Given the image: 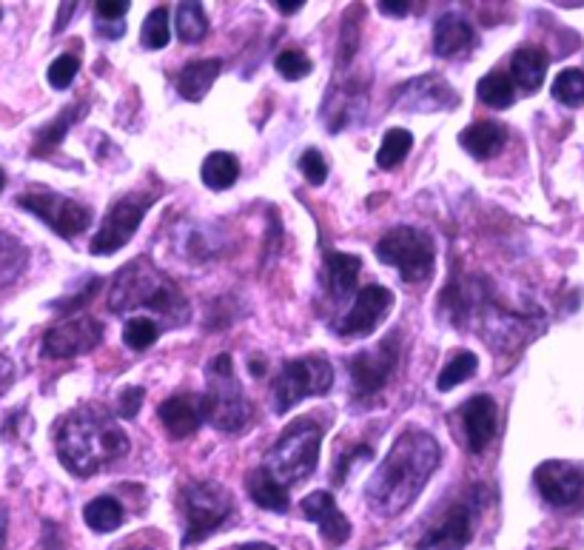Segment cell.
<instances>
[{
	"instance_id": "cell-1",
	"label": "cell",
	"mask_w": 584,
	"mask_h": 550,
	"mask_svg": "<svg viewBox=\"0 0 584 550\" xmlns=\"http://www.w3.org/2000/svg\"><path fill=\"white\" fill-rule=\"evenodd\" d=\"M439 445L431 434L411 428L399 434L394 448L382 459L374 476L368 479L365 499L377 516H399L405 508H411L416 496L428 485L439 465Z\"/></svg>"
},
{
	"instance_id": "cell-2",
	"label": "cell",
	"mask_w": 584,
	"mask_h": 550,
	"mask_svg": "<svg viewBox=\"0 0 584 550\" xmlns=\"http://www.w3.org/2000/svg\"><path fill=\"white\" fill-rule=\"evenodd\" d=\"M126 451V431L97 405L69 414L57 428V456L69 474L95 476Z\"/></svg>"
},
{
	"instance_id": "cell-3",
	"label": "cell",
	"mask_w": 584,
	"mask_h": 550,
	"mask_svg": "<svg viewBox=\"0 0 584 550\" xmlns=\"http://www.w3.org/2000/svg\"><path fill=\"white\" fill-rule=\"evenodd\" d=\"M109 308L120 317L132 311H151L174 328L189 320V303L183 291L146 257H137L117 271L109 291Z\"/></svg>"
},
{
	"instance_id": "cell-4",
	"label": "cell",
	"mask_w": 584,
	"mask_h": 550,
	"mask_svg": "<svg viewBox=\"0 0 584 550\" xmlns=\"http://www.w3.org/2000/svg\"><path fill=\"white\" fill-rule=\"evenodd\" d=\"M200 411L203 419L226 434H240L251 422L254 408L245 399L243 385L234 374V362L228 354L214 357L208 365V388L206 397H200Z\"/></svg>"
},
{
	"instance_id": "cell-5",
	"label": "cell",
	"mask_w": 584,
	"mask_h": 550,
	"mask_svg": "<svg viewBox=\"0 0 584 550\" xmlns=\"http://www.w3.org/2000/svg\"><path fill=\"white\" fill-rule=\"evenodd\" d=\"M320 442H322V425L311 417L294 419L285 428L280 439L274 442V448L265 456L263 471L274 476L280 485H294L302 482L305 476L314 474L317 459H320Z\"/></svg>"
},
{
	"instance_id": "cell-6",
	"label": "cell",
	"mask_w": 584,
	"mask_h": 550,
	"mask_svg": "<svg viewBox=\"0 0 584 550\" xmlns=\"http://www.w3.org/2000/svg\"><path fill=\"white\" fill-rule=\"evenodd\" d=\"M379 263L396 268L405 283H425L434 274V240L411 226L391 228L377 243Z\"/></svg>"
},
{
	"instance_id": "cell-7",
	"label": "cell",
	"mask_w": 584,
	"mask_h": 550,
	"mask_svg": "<svg viewBox=\"0 0 584 550\" xmlns=\"http://www.w3.org/2000/svg\"><path fill=\"white\" fill-rule=\"evenodd\" d=\"M180 508L186 516V545L203 542L231 513V494L217 482H189L180 491Z\"/></svg>"
},
{
	"instance_id": "cell-8",
	"label": "cell",
	"mask_w": 584,
	"mask_h": 550,
	"mask_svg": "<svg viewBox=\"0 0 584 550\" xmlns=\"http://www.w3.org/2000/svg\"><path fill=\"white\" fill-rule=\"evenodd\" d=\"M334 385V368L322 357L285 362L274 380V411L288 414L305 397H320Z\"/></svg>"
},
{
	"instance_id": "cell-9",
	"label": "cell",
	"mask_w": 584,
	"mask_h": 550,
	"mask_svg": "<svg viewBox=\"0 0 584 550\" xmlns=\"http://www.w3.org/2000/svg\"><path fill=\"white\" fill-rule=\"evenodd\" d=\"M18 206L32 211L46 226L55 228L60 237H77L92 226V211L55 191H29L18 197Z\"/></svg>"
},
{
	"instance_id": "cell-10",
	"label": "cell",
	"mask_w": 584,
	"mask_h": 550,
	"mask_svg": "<svg viewBox=\"0 0 584 550\" xmlns=\"http://www.w3.org/2000/svg\"><path fill=\"white\" fill-rule=\"evenodd\" d=\"M100 342H103V325L92 320V317H77V320L57 323L55 328L46 331L43 354L52 357V360H66V357L95 351Z\"/></svg>"
},
{
	"instance_id": "cell-11",
	"label": "cell",
	"mask_w": 584,
	"mask_h": 550,
	"mask_svg": "<svg viewBox=\"0 0 584 550\" xmlns=\"http://www.w3.org/2000/svg\"><path fill=\"white\" fill-rule=\"evenodd\" d=\"M151 197L140 200V197H123L120 203H114V209L109 211L103 228L97 231V237L92 240V254H114L132 240V234L143 223V214L149 209Z\"/></svg>"
},
{
	"instance_id": "cell-12",
	"label": "cell",
	"mask_w": 584,
	"mask_h": 550,
	"mask_svg": "<svg viewBox=\"0 0 584 550\" xmlns=\"http://www.w3.org/2000/svg\"><path fill=\"white\" fill-rule=\"evenodd\" d=\"M536 488L556 508L584 505V474L567 462H542L536 468Z\"/></svg>"
},
{
	"instance_id": "cell-13",
	"label": "cell",
	"mask_w": 584,
	"mask_h": 550,
	"mask_svg": "<svg viewBox=\"0 0 584 550\" xmlns=\"http://www.w3.org/2000/svg\"><path fill=\"white\" fill-rule=\"evenodd\" d=\"M391 305H394V294L385 285L362 288L354 305H351V311L342 317L340 334L342 337H368L379 325V320L388 317Z\"/></svg>"
},
{
	"instance_id": "cell-14",
	"label": "cell",
	"mask_w": 584,
	"mask_h": 550,
	"mask_svg": "<svg viewBox=\"0 0 584 550\" xmlns=\"http://www.w3.org/2000/svg\"><path fill=\"white\" fill-rule=\"evenodd\" d=\"M399 351H396V337L379 342L377 348L362 351L351 360V382L359 394H377L379 388H385L388 377L394 374Z\"/></svg>"
},
{
	"instance_id": "cell-15",
	"label": "cell",
	"mask_w": 584,
	"mask_h": 550,
	"mask_svg": "<svg viewBox=\"0 0 584 550\" xmlns=\"http://www.w3.org/2000/svg\"><path fill=\"white\" fill-rule=\"evenodd\" d=\"M459 419H462V431H465V442L473 454H482L488 448L496 428H499V408L488 394L471 397L462 408H459Z\"/></svg>"
},
{
	"instance_id": "cell-16",
	"label": "cell",
	"mask_w": 584,
	"mask_h": 550,
	"mask_svg": "<svg viewBox=\"0 0 584 550\" xmlns=\"http://www.w3.org/2000/svg\"><path fill=\"white\" fill-rule=\"evenodd\" d=\"M473 511L468 505H453L448 513L436 522L431 531L422 536L416 550H462L471 542Z\"/></svg>"
},
{
	"instance_id": "cell-17",
	"label": "cell",
	"mask_w": 584,
	"mask_h": 550,
	"mask_svg": "<svg viewBox=\"0 0 584 550\" xmlns=\"http://www.w3.org/2000/svg\"><path fill=\"white\" fill-rule=\"evenodd\" d=\"M300 508L302 513H305V519H311V522L320 525L322 539H325L328 545L340 548V545H345V542L351 539V522L345 519V513L337 508L334 496L328 494V491H314V494H308L300 502Z\"/></svg>"
},
{
	"instance_id": "cell-18",
	"label": "cell",
	"mask_w": 584,
	"mask_h": 550,
	"mask_svg": "<svg viewBox=\"0 0 584 550\" xmlns=\"http://www.w3.org/2000/svg\"><path fill=\"white\" fill-rule=\"evenodd\" d=\"M157 417L163 422V428L169 431L174 439H186L191 437L200 422H203V411H200V397H171L160 405Z\"/></svg>"
},
{
	"instance_id": "cell-19",
	"label": "cell",
	"mask_w": 584,
	"mask_h": 550,
	"mask_svg": "<svg viewBox=\"0 0 584 550\" xmlns=\"http://www.w3.org/2000/svg\"><path fill=\"white\" fill-rule=\"evenodd\" d=\"M402 95H405V109H414V112L445 109V106H453V97H456L436 75L416 77L408 86H402Z\"/></svg>"
},
{
	"instance_id": "cell-20",
	"label": "cell",
	"mask_w": 584,
	"mask_h": 550,
	"mask_svg": "<svg viewBox=\"0 0 584 550\" xmlns=\"http://www.w3.org/2000/svg\"><path fill=\"white\" fill-rule=\"evenodd\" d=\"M476 35L471 23L459 15H442L434 26V52L439 57H459L471 52Z\"/></svg>"
},
{
	"instance_id": "cell-21",
	"label": "cell",
	"mask_w": 584,
	"mask_h": 550,
	"mask_svg": "<svg viewBox=\"0 0 584 550\" xmlns=\"http://www.w3.org/2000/svg\"><path fill=\"white\" fill-rule=\"evenodd\" d=\"M505 140H508V129L493 120H479L459 134V146L476 160H490L493 154L502 152Z\"/></svg>"
},
{
	"instance_id": "cell-22",
	"label": "cell",
	"mask_w": 584,
	"mask_h": 550,
	"mask_svg": "<svg viewBox=\"0 0 584 550\" xmlns=\"http://www.w3.org/2000/svg\"><path fill=\"white\" fill-rule=\"evenodd\" d=\"M220 72H223V60H217V57L194 60L177 75V92L186 100H191V103H200L208 95V89L214 86V80H217Z\"/></svg>"
},
{
	"instance_id": "cell-23",
	"label": "cell",
	"mask_w": 584,
	"mask_h": 550,
	"mask_svg": "<svg viewBox=\"0 0 584 550\" xmlns=\"http://www.w3.org/2000/svg\"><path fill=\"white\" fill-rule=\"evenodd\" d=\"M547 75V52L539 46H522L510 57V77L525 89L536 92Z\"/></svg>"
},
{
	"instance_id": "cell-24",
	"label": "cell",
	"mask_w": 584,
	"mask_h": 550,
	"mask_svg": "<svg viewBox=\"0 0 584 550\" xmlns=\"http://www.w3.org/2000/svg\"><path fill=\"white\" fill-rule=\"evenodd\" d=\"M359 271H362V260L354 254H345V251H331L325 257V274H328V291L334 300H345L354 283H357Z\"/></svg>"
},
{
	"instance_id": "cell-25",
	"label": "cell",
	"mask_w": 584,
	"mask_h": 550,
	"mask_svg": "<svg viewBox=\"0 0 584 550\" xmlns=\"http://www.w3.org/2000/svg\"><path fill=\"white\" fill-rule=\"evenodd\" d=\"M248 491H251V499H254L260 508H265V511L285 513L291 508V496H288V491H285L283 485L268 474V471H263V468L248 476Z\"/></svg>"
},
{
	"instance_id": "cell-26",
	"label": "cell",
	"mask_w": 584,
	"mask_h": 550,
	"mask_svg": "<svg viewBox=\"0 0 584 550\" xmlns=\"http://www.w3.org/2000/svg\"><path fill=\"white\" fill-rule=\"evenodd\" d=\"M200 174H203V183H206L208 189H231L237 183V177H240V160L228 152H211L203 160Z\"/></svg>"
},
{
	"instance_id": "cell-27",
	"label": "cell",
	"mask_w": 584,
	"mask_h": 550,
	"mask_svg": "<svg viewBox=\"0 0 584 550\" xmlns=\"http://www.w3.org/2000/svg\"><path fill=\"white\" fill-rule=\"evenodd\" d=\"M83 519L95 533H112L123 525V505L114 496H97L83 508Z\"/></svg>"
},
{
	"instance_id": "cell-28",
	"label": "cell",
	"mask_w": 584,
	"mask_h": 550,
	"mask_svg": "<svg viewBox=\"0 0 584 550\" xmlns=\"http://www.w3.org/2000/svg\"><path fill=\"white\" fill-rule=\"evenodd\" d=\"M29 263V251L20 243L15 234L0 231V285H9L23 274Z\"/></svg>"
},
{
	"instance_id": "cell-29",
	"label": "cell",
	"mask_w": 584,
	"mask_h": 550,
	"mask_svg": "<svg viewBox=\"0 0 584 550\" xmlns=\"http://www.w3.org/2000/svg\"><path fill=\"white\" fill-rule=\"evenodd\" d=\"M77 114H80V106H72V109H66V112H60L49 123V126H43L35 137V149H32V157H46V154H52L60 146V140L66 137L69 132V126L77 120Z\"/></svg>"
},
{
	"instance_id": "cell-30",
	"label": "cell",
	"mask_w": 584,
	"mask_h": 550,
	"mask_svg": "<svg viewBox=\"0 0 584 550\" xmlns=\"http://www.w3.org/2000/svg\"><path fill=\"white\" fill-rule=\"evenodd\" d=\"M476 97L490 106V109H508L510 103H513V80L508 75H502V72H490L479 80V86H476Z\"/></svg>"
},
{
	"instance_id": "cell-31",
	"label": "cell",
	"mask_w": 584,
	"mask_h": 550,
	"mask_svg": "<svg viewBox=\"0 0 584 550\" xmlns=\"http://www.w3.org/2000/svg\"><path fill=\"white\" fill-rule=\"evenodd\" d=\"M174 26H177V38L186 40V43H197V40L206 38L208 20L203 6L200 3H180L177 15H174Z\"/></svg>"
},
{
	"instance_id": "cell-32",
	"label": "cell",
	"mask_w": 584,
	"mask_h": 550,
	"mask_svg": "<svg viewBox=\"0 0 584 550\" xmlns=\"http://www.w3.org/2000/svg\"><path fill=\"white\" fill-rule=\"evenodd\" d=\"M414 146V134L408 129H391V132L382 137V146L377 152V166L379 169H394L399 166Z\"/></svg>"
},
{
	"instance_id": "cell-33",
	"label": "cell",
	"mask_w": 584,
	"mask_h": 550,
	"mask_svg": "<svg viewBox=\"0 0 584 550\" xmlns=\"http://www.w3.org/2000/svg\"><path fill=\"white\" fill-rule=\"evenodd\" d=\"M476 368H479L476 354H473V351H459V354L442 368V374H439V380H436V388H439V391H451L456 385L471 380L473 374H476Z\"/></svg>"
},
{
	"instance_id": "cell-34",
	"label": "cell",
	"mask_w": 584,
	"mask_h": 550,
	"mask_svg": "<svg viewBox=\"0 0 584 550\" xmlns=\"http://www.w3.org/2000/svg\"><path fill=\"white\" fill-rule=\"evenodd\" d=\"M140 40L146 49H166L171 40L169 29V9L166 6H157L151 9L146 20H143V29H140Z\"/></svg>"
},
{
	"instance_id": "cell-35",
	"label": "cell",
	"mask_w": 584,
	"mask_h": 550,
	"mask_svg": "<svg viewBox=\"0 0 584 550\" xmlns=\"http://www.w3.org/2000/svg\"><path fill=\"white\" fill-rule=\"evenodd\" d=\"M553 97L559 103H565L570 109L582 106L584 103V72L579 69H565L559 72L556 80H553Z\"/></svg>"
},
{
	"instance_id": "cell-36",
	"label": "cell",
	"mask_w": 584,
	"mask_h": 550,
	"mask_svg": "<svg viewBox=\"0 0 584 550\" xmlns=\"http://www.w3.org/2000/svg\"><path fill=\"white\" fill-rule=\"evenodd\" d=\"M160 337V325L154 323L151 317H132L126 328H123V342L132 351H146L149 345H154Z\"/></svg>"
},
{
	"instance_id": "cell-37",
	"label": "cell",
	"mask_w": 584,
	"mask_h": 550,
	"mask_svg": "<svg viewBox=\"0 0 584 550\" xmlns=\"http://www.w3.org/2000/svg\"><path fill=\"white\" fill-rule=\"evenodd\" d=\"M277 72L288 80H302V77L311 75V69H314V63H311V57L300 52V49H285L277 55Z\"/></svg>"
},
{
	"instance_id": "cell-38",
	"label": "cell",
	"mask_w": 584,
	"mask_h": 550,
	"mask_svg": "<svg viewBox=\"0 0 584 550\" xmlns=\"http://www.w3.org/2000/svg\"><path fill=\"white\" fill-rule=\"evenodd\" d=\"M77 72H80V60H77L75 55H60L57 60H52V66H49V72H46V77H49V86L52 89H69L72 86V80L77 77Z\"/></svg>"
},
{
	"instance_id": "cell-39",
	"label": "cell",
	"mask_w": 584,
	"mask_h": 550,
	"mask_svg": "<svg viewBox=\"0 0 584 550\" xmlns=\"http://www.w3.org/2000/svg\"><path fill=\"white\" fill-rule=\"evenodd\" d=\"M362 15V6H351V12H348V18L342 23V38H340V63H351L354 55H357L359 49V29L354 26V20Z\"/></svg>"
},
{
	"instance_id": "cell-40",
	"label": "cell",
	"mask_w": 584,
	"mask_h": 550,
	"mask_svg": "<svg viewBox=\"0 0 584 550\" xmlns=\"http://www.w3.org/2000/svg\"><path fill=\"white\" fill-rule=\"evenodd\" d=\"M300 171H302V177H305L311 186H322V183L328 180V163H325V157H322L317 149L302 152Z\"/></svg>"
},
{
	"instance_id": "cell-41",
	"label": "cell",
	"mask_w": 584,
	"mask_h": 550,
	"mask_svg": "<svg viewBox=\"0 0 584 550\" xmlns=\"http://www.w3.org/2000/svg\"><path fill=\"white\" fill-rule=\"evenodd\" d=\"M143 397H146V391L140 388V385H134V388H126L120 399H117V414L123 419H134L140 414V405H143Z\"/></svg>"
},
{
	"instance_id": "cell-42",
	"label": "cell",
	"mask_w": 584,
	"mask_h": 550,
	"mask_svg": "<svg viewBox=\"0 0 584 550\" xmlns=\"http://www.w3.org/2000/svg\"><path fill=\"white\" fill-rule=\"evenodd\" d=\"M95 9H97V20L103 23V20L123 18V15L132 9V3H129V0H100Z\"/></svg>"
},
{
	"instance_id": "cell-43",
	"label": "cell",
	"mask_w": 584,
	"mask_h": 550,
	"mask_svg": "<svg viewBox=\"0 0 584 550\" xmlns=\"http://www.w3.org/2000/svg\"><path fill=\"white\" fill-rule=\"evenodd\" d=\"M12 382H15V365L6 354H0V397L12 388Z\"/></svg>"
},
{
	"instance_id": "cell-44",
	"label": "cell",
	"mask_w": 584,
	"mask_h": 550,
	"mask_svg": "<svg viewBox=\"0 0 584 550\" xmlns=\"http://www.w3.org/2000/svg\"><path fill=\"white\" fill-rule=\"evenodd\" d=\"M379 12L382 15H391V18H405L411 12V3H402V0H379Z\"/></svg>"
},
{
	"instance_id": "cell-45",
	"label": "cell",
	"mask_w": 584,
	"mask_h": 550,
	"mask_svg": "<svg viewBox=\"0 0 584 550\" xmlns=\"http://www.w3.org/2000/svg\"><path fill=\"white\" fill-rule=\"evenodd\" d=\"M114 550H154L146 536H137V539H129V542H123V545H117Z\"/></svg>"
},
{
	"instance_id": "cell-46",
	"label": "cell",
	"mask_w": 584,
	"mask_h": 550,
	"mask_svg": "<svg viewBox=\"0 0 584 550\" xmlns=\"http://www.w3.org/2000/svg\"><path fill=\"white\" fill-rule=\"evenodd\" d=\"M274 6H277V9H280L283 15H294V12H300V9H302V6H305V3H302V0H294V3H285V0H277Z\"/></svg>"
},
{
	"instance_id": "cell-47",
	"label": "cell",
	"mask_w": 584,
	"mask_h": 550,
	"mask_svg": "<svg viewBox=\"0 0 584 550\" xmlns=\"http://www.w3.org/2000/svg\"><path fill=\"white\" fill-rule=\"evenodd\" d=\"M240 550H277L274 545H268V542H248V545H243Z\"/></svg>"
},
{
	"instance_id": "cell-48",
	"label": "cell",
	"mask_w": 584,
	"mask_h": 550,
	"mask_svg": "<svg viewBox=\"0 0 584 550\" xmlns=\"http://www.w3.org/2000/svg\"><path fill=\"white\" fill-rule=\"evenodd\" d=\"M3 539H6V511L0 508V548H3Z\"/></svg>"
},
{
	"instance_id": "cell-49",
	"label": "cell",
	"mask_w": 584,
	"mask_h": 550,
	"mask_svg": "<svg viewBox=\"0 0 584 550\" xmlns=\"http://www.w3.org/2000/svg\"><path fill=\"white\" fill-rule=\"evenodd\" d=\"M3 186H6V171L0 169V191H3Z\"/></svg>"
},
{
	"instance_id": "cell-50",
	"label": "cell",
	"mask_w": 584,
	"mask_h": 550,
	"mask_svg": "<svg viewBox=\"0 0 584 550\" xmlns=\"http://www.w3.org/2000/svg\"><path fill=\"white\" fill-rule=\"evenodd\" d=\"M0 18H3V12H0Z\"/></svg>"
}]
</instances>
